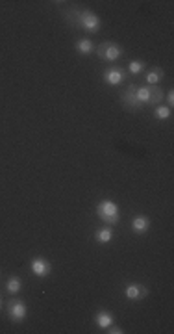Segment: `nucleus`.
<instances>
[{
  "label": "nucleus",
  "mask_w": 174,
  "mask_h": 334,
  "mask_svg": "<svg viewBox=\"0 0 174 334\" xmlns=\"http://www.w3.org/2000/svg\"><path fill=\"white\" fill-rule=\"evenodd\" d=\"M65 17H69V21L74 22V26L85 30L89 34H97L100 30V24H102L98 15L91 9H74L70 13H65Z\"/></svg>",
  "instance_id": "1"
},
{
  "label": "nucleus",
  "mask_w": 174,
  "mask_h": 334,
  "mask_svg": "<svg viewBox=\"0 0 174 334\" xmlns=\"http://www.w3.org/2000/svg\"><path fill=\"white\" fill-rule=\"evenodd\" d=\"M145 62L143 60H132L130 62V65H128V71L132 72L133 76H137V74H141V72L145 71Z\"/></svg>",
  "instance_id": "17"
},
{
  "label": "nucleus",
  "mask_w": 174,
  "mask_h": 334,
  "mask_svg": "<svg viewBox=\"0 0 174 334\" xmlns=\"http://www.w3.org/2000/svg\"><path fill=\"white\" fill-rule=\"evenodd\" d=\"M163 97H165V91L161 89L160 85H150V99H148L146 104H150V106H158V104H161Z\"/></svg>",
  "instance_id": "13"
},
{
  "label": "nucleus",
  "mask_w": 174,
  "mask_h": 334,
  "mask_svg": "<svg viewBox=\"0 0 174 334\" xmlns=\"http://www.w3.org/2000/svg\"><path fill=\"white\" fill-rule=\"evenodd\" d=\"M95 240H97L100 245H106V243H110L113 240V232H112V228H100V230H97L95 232Z\"/></svg>",
  "instance_id": "16"
},
{
  "label": "nucleus",
  "mask_w": 174,
  "mask_h": 334,
  "mask_svg": "<svg viewBox=\"0 0 174 334\" xmlns=\"http://www.w3.org/2000/svg\"><path fill=\"white\" fill-rule=\"evenodd\" d=\"M26 314H28V306L22 299H11L7 303V318L11 323H22L26 320Z\"/></svg>",
  "instance_id": "4"
},
{
  "label": "nucleus",
  "mask_w": 174,
  "mask_h": 334,
  "mask_svg": "<svg viewBox=\"0 0 174 334\" xmlns=\"http://www.w3.org/2000/svg\"><path fill=\"white\" fill-rule=\"evenodd\" d=\"M97 215L100 217V221H102L104 225H108V227H113V225H117L118 221H120V210H118V204L110 199H104L98 202Z\"/></svg>",
  "instance_id": "2"
},
{
  "label": "nucleus",
  "mask_w": 174,
  "mask_h": 334,
  "mask_svg": "<svg viewBox=\"0 0 174 334\" xmlns=\"http://www.w3.org/2000/svg\"><path fill=\"white\" fill-rule=\"evenodd\" d=\"M148 293H150V290H148L145 284H141V282H130V284H126L124 288L126 299H128V301H133V303L143 301L145 297H148Z\"/></svg>",
  "instance_id": "5"
},
{
  "label": "nucleus",
  "mask_w": 174,
  "mask_h": 334,
  "mask_svg": "<svg viewBox=\"0 0 174 334\" xmlns=\"http://www.w3.org/2000/svg\"><path fill=\"white\" fill-rule=\"evenodd\" d=\"M30 271L34 273L35 277L39 278H47L52 273V264L47 260V258H41V256H35L34 260L30 262Z\"/></svg>",
  "instance_id": "6"
},
{
  "label": "nucleus",
  "mask_w": 174,
  "mask_h": 334,
  "mask_svg": "<svg viewBox=\"0 0 174 334\" xmlns=\"http://www.w3.org/2000/svg\"><path fill=\"white\" fill-rule=\"evenodd\" d=\"M113 321H115V318H113V314L110 312V310H98V312L95 314V323H97V327L102 329V331L112 327Z\"/></svg>",
  "instance_id": "10"
},
{
  "label": "nucleus",
  "mask_w": 174,
  "mask_h": 334,
  "mask_svg": "<svg viewBox=\"0 0 174 334\" xmlns=\"http://www.w3.org/2000/svg\"><path fill=\"white\" fill-rule=\"evenodd\" d=\"M102 78H104V82L108 85H118L124 82L126 72L122 71V69H118V67H112V69H106Z\"/></svg>",
  "instance_id": "8"
},
{
  "label": "nucleus",
  "mask_w": 174,
  "mask_h": 334,
  "mask_svg": "<svg viewBox=\"0 0 174 334\" xmlns=\"http://www.w3.org/2000/svg\"><path fill=\"white\" fill-rule=\"evenodd\" d=\"M154 117L158 121H167L173 117V108L165 106V104H158V106H154Z\"/></svg>",
  "instance_id": "14"
},
{
  "label": "nucleus",
  "mask_w": 174,
  "mask_h": 334,
  "mask_svg": "<svg viewBox=\"0 0 174 334\" xmlns=\"http://www.w3.org/2000/svg\"><path fill=\"white\" fill-rule=\"evenodd\" d=\"M22 290V280L21 277H15V275H11V277L6 280V292L11 293V295H17V293Z\"/></svg>",
  "instance_id": "15"
},
{
  "label": "nucleus",
  "mask_w": 174,
  "mask_h": 334,
  "mask_svg": "<svg viewBox=\"0 0 174 334\" xmlns=\"http://www.w3.org/2000/svg\"><path fill=\"white\" fill-rule=\"evenodd\" d=\"M0 308H2V297H0Z\"/></svg>",
  "instance_id": "21"
},
{
  "label": "nucleus",
  "mask_w": 174,
  "mask_h": 334,
  "mask_svg": "<svg viewBox=\"0 0 174 334\" xmlns=\"http://www.w3.org/2000/svg\"><path fill=\"white\" fill-rule=\"evenodd\" d=\"M95 52H97V56L100 58L102 62L113 64V62H117L118 58H122L124 49L115 41H102L98 47H95Z\"/></svg>",
  "instance_id": "3"
},
{
  "label": "nucleus",
  "mask_w": 174,
  "mask_h": 334,
  "mask_svg": "<svg viewBox=\"0 0 174 334\" xmlns=\"http://www.w3.org/2000/svg\"><path fill=\"white\" fill-rule=\"evenodd\" d=\"M106 333H110V334H122L124 331L118 327V325H112V327H108L106 329Z\"/></svg>",
  "instance_id": "20"
},
{
  "label": "nucleus",
  "mask_w": 174,
  "mask_h": 334,
  "mask_svg": "<svg viewBox=\"0 0 174 334\" xmlns=\"http://www.w3.org/2000/svg\"><path fill=\"white\" fill-rule=\"evenodd\" d=\"M165 97H167V104H165V106L173 108L174 106V91L173 89H169V91L165 93Z\"/></svg>",
  "instance_id": "19"
},
{
  "label": "nucleus",
  "mask_w": 174,
  "mask_h": 334,
  "mask_svg": "<svg viewBox=\"0 0 174 334\" xmlns=\"http://www.w3.org/2000/svg\"><path fill=\"white\" fill-rule=\"evenodd\" d=\"M135 97L139 100L141 104H146L148 99H150V85H143V87H137V91H135Z\"/></svg>",
  "instance_id": "18"
},
{
  "label": "nucleus",
  "mask_w": 174,
  "mask_h": 334,
  "mask_svg": "<svg viewBox=\"0 0 174 334\" xmlns=\"http://www.w3.org/2000/svg\"><path fill=\"white\" fill-rule=\"evenodd\" d=\"M132 230L135 232V234H146L148 230H150V219L146 217V215H135L132 219Z\"/></svg>",
  "instance_id": "9"
},
{
  "label": "nucleus",
  "mask_w": 174,
  "mask_h": 334,
  "mask_svg": "<svg viewBox=\"0 0 174 334\" xmlns=\"http://www.w3.org/2000/svg\"><path fill=\"white\" fill-rule=\"evenodd\" d=\"M74 49H76L78 54H82V56H89V54L95 52V43L91 41L89 37H82V39H78L76 41Z\"/></svg>",
  "instance_id": "11"
},
{
  "label": "nucleus",
  "mask_w": 174,
  "mask_h": 334,
  "mask_svg": "<svg viewBox=\"0 0 174 334\" xmlns=\"http://www.w3.org/2000/svg\"><path fill=\"white\" fill-rule=\"evenodd\" d=\"M165 76V71L161 69V67H158V65H154V67H150L148 71H146V85H158V82H160L161 78Z\"/></svg>",
  "instance_id": "12"
},
{
  "label": "nucleus",
  "mask_w": 174,
  "mask_h": 334,
  "mask_svg": "<svg viewBox=\"0 0 174 334\" xmlns=\"http://www.w3.org/2000/svg\"><path fill=\"white\" fill-rule=\"evenodd\" d=\"M135 91H137V85L135 84H130L126 87V91L120 95V102L124 104L126 110H130V112H135V110H141V104L137 97H135Z\"/></svg>",
  "instance_id": "7"
}]
</instances>
